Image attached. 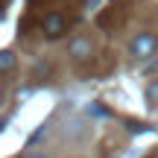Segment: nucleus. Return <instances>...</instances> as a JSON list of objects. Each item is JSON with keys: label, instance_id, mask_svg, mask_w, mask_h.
<instances>
[{"label": "nucleus", "instance_id": "nucleus-1", "mask_svg": "<svg viewBox=\"0 0 158 158\" xmlns=\"http://www.w3.org/2000/svg\"><path fill=\"white\" fill-rule=\"evenodd\" d=\"M68 27H70V18L64 15V12H59V9H53V12H47L44 18H41V32H44V38H62L64 32H68Z\"/></svg>", "mask_w": 158, "mask_h": 158}, {"label": "nucleus", "instance_id": "nucleus-7", "mask_svg": "<svg viewBox=\"0 0 158 158\" xmlns=\"http://www.w3.org/2000/svg\"><path fill=\"white\" fill-rule=\"evenodd\" d=\"M27 158H47V155H44V152H29Z\"/></svg>", "mask_w": 158, "mask_h": 158}, {"label": "nucleus", "instance_id": "nucleus-6", "mask_svg": "<svg viewBox=\"0 0 158 158\" xmlns=\"http://www.w3.org/2000/svg\"><path fill=\"white\" fill-rule=\"evenodd\" d=\"M147 106L149 108H158V79H152L147 88Z\"/></svg>", "mask_w": 158, "mask_h": 158}, {"label": "nucleus", "instance_id": "nucleus-10", "mask_svg": "<svg viewBox=\"0 0 158 158\" xmlns=\"http://www.w3.org/2000/svg\"><path fill=\"white\" fill-rule=\"evenodd\" d=\"M3 126H6V120H0V132H3Z\"/></svg>", "mask_w": 158, "mask_h": 158}, {"label": "nucleus", "instance_id": "nucleus-8", "mask_svg": "<svg viewBox=\"0 0 158 158\" xmlns=\"http://www.w3.org/2000/svg\"><path fill=\"white\" fill-rule=\"evenodd\" d=\"M3 102H6V91L0 88V108H3Z\"/></svg>", "mask_w": 158, "mask_h": 158}, {"label": "nucleus", "instance_id": "nucleus-9", "mask_svg": "<svg viewBox=\"0 0 158 158\" xmlns=\"http://www.w3.org/2000/svg\"><path fill=\"white\" fill-rule=\"evenodd\" d=\"M6 3H9V0H0V15H3V9H6Z\"/></svg>", "mask_w": 158, "mask_h": 158}, {"label": "nucleus", "instance_id": "nucleus-3", "mask_svg": "<svg viewBox=\"0 0 158 158\" xmlns=\"http://www.w3.org/2000/svg\"><path fill=\"white\" fill-rule=\"evenodd\" d=\"M68 53L76 59V62H85V59H91V53H94V44H91L88 35H76V38L68 44Z\"/></svg>", "mask_w": 158, "mask_h": 158}, {"label": "nucleus", "instance_id": "nucleus-2", "mask_svg": "<svg viewBox=\"0 0 158 158\" xmlns=\"http://www.w3.org/2000/svg\"><path fill=\"white\" fill-rule=\"evenodd\" d=\"M129 53L135 59H152L158 53V35L155 32H138L129 41Z\"/></svg>", "mask_w": 158, "mask_h": 158}, {"label": "nucleus", "instance_id": "nucleus-5", "mask_svg": "<svg viewBox=\"0 0 158 158\" xmlns=\"http://www.w3.org/2000/svg\"><path fill=\"white\" fill-rule=\"evenodd\" d=\"M18 70V56L12 50H0V73H15Z\"/></svg>", "mask_w": 158, "mask_h": 158}, {"label": "nucleus", "instance_id": "nucleus-4", "mask_svg": "<svg viewBox=\"0 0 158 158\" xmlns=\"http://www.w3.org/2000/svg\"><path fill=\"white\" fill-rule=\"evenodd\" d=\"M120 15H123V0H114V3L100 15V27H102V29L117 27V23H120Z\"/></svg>", "mask_w": 158, "mask_h": 158}]
</instances>
